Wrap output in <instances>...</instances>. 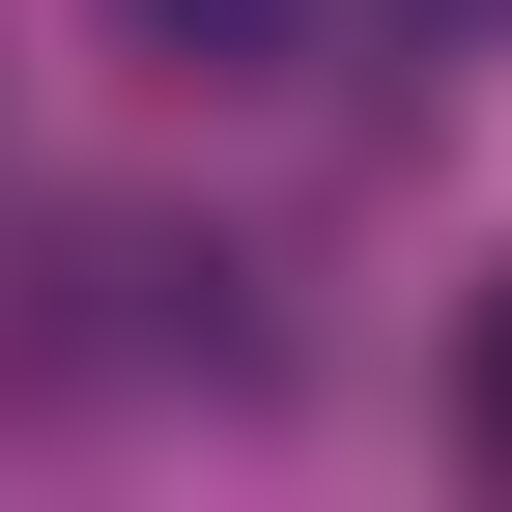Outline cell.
Returning <instances> with one entry per match:
<instances>
[{
    "instance_id": "obj_1",
    "label": "cell",
    "mask_w": 512,
    "mask_h": 512,
    "mask_svg": "<svg viewBox=\"0 0 512 512\" xmlns=\"http://www.w3.org/2000/svg\"><path fill=\"white\" fill-rule=\"evenodd\" d=\"M114 29H143L171 86H285V57H313V0H114Z\"/></svg>"
},
{
    "instance_id": "obj_2",
    "label": "cell",
    "mask_w": 512,
    "mask_h": 512,
    "mask_svg": "<svg viewBox=\"0 0 512 512\" xmlns=\"http://www.w3.org/2000/svg\"><path fill=\"white\" fill-rule=\"evenodd\" d=\"M456 427H484V456H512V285H484V342H456Z\"/></svg>"
}]
</instances>
